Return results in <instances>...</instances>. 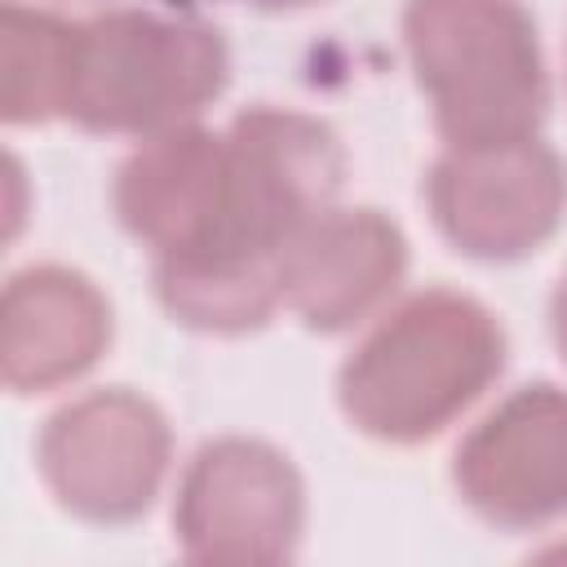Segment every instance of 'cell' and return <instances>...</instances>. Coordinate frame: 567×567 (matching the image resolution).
<instances>
[{
    "mask_svg": "<svg viewBox=\"0 0 567 567\" xmlns=\"http://www.w3.org/2000/svg\"><path fill=\"white\" fill-rule=\"evenodd\" d=\"M399 35L443 146L518 142L549 120L554 84L523 0H403Z\"/></svg>",
    "mask_w": 567,
    "mask_h": 567,
    "instance_id": "obj_2",
    "label": "cell"
},
{
    "mask_svg": "<svg viewBox=\"0 0 567 567\" xmlns=\"http://www.w3.org/2000/svg\"><path fill=\"white\" fill-rule=\"evenodd\" d=\"M75 18L4 0L0 4V120L35 128L66 115Z\"/></svg>",
    "mask_w": 567,
    "mask_h": 567,
    "instance_id": "obj_10",
    "label": "cell"
},
{
    "mask_svg": "<svg viewBox=\"0 0 567 567\" xmlns=\"http://www.w3.org/2000/svg\"><path fill=\"white\" fill-rule=\"evenodd\" d=\"M421 195L452 252L509 266L558 235L567 217V159L540 133L492 146H443Z\"/></svg>",
    "mask_w": 567,
    "mask_h": 567,
    "instance_id": "obj_6",
    "label": "cell"
},
{
    "mask_svg": "<svg viewBox=\"0 0 567 567\" xmlns=\"http://www.w3.org/2000/svg\"><path fill=\"white\" fill-rule=\"evenodd\" d=\"M230 84L226 35L195 13L111 4L75 18L66 124L102 137H155L195 124Z\"/></svg>",
    "mask_w": 567,
    "mask_h": 567,
    "instance_id": "obj_3",
    "label": "cell"
},
{
    "mask_svg": "<svg viewBox=\"0 0 567 567\" xmlns=\"http://www.w3.org/2000/svg\"><path fill=\"white\" fill-rule=\"evenodd\" d=\"M461 505L496 532L567 518V385L527 381L483 412L452 452Z\"/></svg>",
    "mask_w": 567,
    "mask_h": 567,
    "instance_id": "obj_7",
    "label": "cell"
},
{
    "mask_svg": "<svg viewBox=\"0 0 567 567\" xmlns=\"http://www.w3.org/2000/svg\"><path fill=\"white\" fill-rule=\"evenodd\" d=\"M173 465V425L155 399L102 385L66 399L35 434V474L53 505L93 527L151 514Z\"/></svg>",
    "mask_w": 567,
    "mask_h": 567,
    "instance_id": "obj_4",
    "label": "cell"
},
{
    "mask_svg": "<svg viewBox=\"0 0 567 567\" xmlns=\"http://www.w3.org/2000/svg\"><path fill=\"white\" fill-rule=\"evenodd\" d=\"M501 315L461 288L385 306L337 368V408L372 443L421 447L456 425L505 372Z\"/></svg>",
    "mask_w": 567,
    "mask_h": 567,
    "instance_id": "obj_1",
    "label": "cell"
},
{
    "mask_svg": "<svg viewBox=\"0 0 567 567\" xmlns=\"http://www.w3.org/2000/svg\"><path fill=\"white\" fill-rule=\"evenodd\" d=\"M306 536V478L270 439H204L177 474L173 545L204 567H279Z\"/></svg>",
    "mask_w": 567,
    "mask_h": 567,
    "instance_id": "obj_5",
    "label": "cell"
},
{
    "mask_svg": "<svg viewBox=\"0 0 567 567\" xmlns=\"http://www.w3.org/2000/svg\"><path fill=\"white\" fill-rule=\"evenodd\" d=\"M549 337H554L558 359L567 363V270L558 275L554 292H549Z\"/></svg>",
    "mask_w": 567,
    "mask_h": 567,
    "instance_id": "obj_11",
    "label": "cell"
},
{
    "mask_svg": "<svg viewBox=\"0 0 567 567\" xmlns=\"http://www.w3.org/2000/svg\"><path fill=\"white\" fill-rule=\"evenodd\" d=\"M111 341L115 310L93 275L62 261H31L4 279L0 377L13 399L75 385L102 363Z\"/></svg>",
    "mask_w": 567,
    "mask_h": 567,
    "instance_id": "obj_9",
    "label": "cell"
},
{
    "mask_svg": "<svg viewBox=\"0 0 567 567\" xmlns=\"http://www.w3.org/2000/svg\"><path fill=\"white\" fill-rule=\"evenodd\" d=\"M173 9H195L199 0H168ZM244 4H252V9H266V13H297V9H315V4H323V0H244Z\"/></svg>",
    "mask_w": 567,
    "mask_h": 567,
    "instance_id": "obj_12",
    "label": "cell"
},
{
    "mask_svg": "<svg viewBox=\"0 0 567 567\" xmlns=\"http://www.w3.org/2000/svg\"><path fill=\"white\" fill-rule=\"evenodd\" d=\"M408 266L412 244L390 213L372 204H332L288 239L279 257V297L301 328L337 337L390 306Z\"/></svg>",
    "mask_w": 567,
    "mask_h": 567,
    "instance_id": "obj_8",
    "label": "cell"
}]
</instances>
